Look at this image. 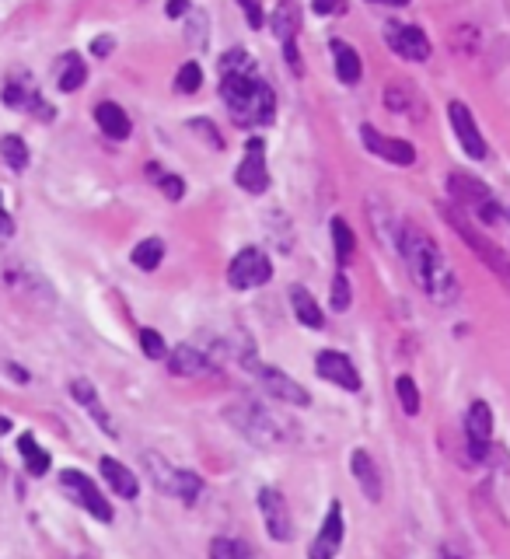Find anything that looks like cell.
<instances>
[{"mask_svg":"<svg viewBox=\"0 0 510 559\" xmlns=\"http://www.w3.org/2000/svg\"><path fill=\"white\" fill-rule=\"evenodd\" d=\"M221 95L238 126H262L273 119V91L255 74V60L245 49H231L221 60Z\"/></svg>","mask_w":510,"mask_h":559,"instance_id":"6da1fadb","label":"cell"},{"mask_svg":"<svg viewBox=\"0 0 510 559\" xmlns=\"http://www.w3.org/2000/svg\"><path fill=\"white\" fill-rule=\"evenodd\" d=\"M402 259H406V270L413 277L416 287L430 297L434 304H455L458 297V277L455 270L448 266L444 252L437 249V242L430 235L416 228L402 231Z\"/></svg>","mask_w":510,"mask_h":559,"instance_id":"7a4b0ae2","label":"cell"},{"mask_svg":"<svg viewBox=\"0 0 510 559\" xmlns=\"http://www.w3.org/2000/svg\"><path fill=\"white\" fill-rule=\"evenodd\" d=\"M441 217L458 231V238H462V242L469 245V249L476 252V256L483 259L486 266H490L493 277H497L500 283H507V290H510V259H507V252L500 249V245H493L490 238L483 235V231H476V224H472L458 207H444Z\"/></svg>","mask_w":510,"mask_h":559,"instance_id":"3957f363","label":"cell"},{"mask_svg":"<svg viewBox=\"0 0 510 559\" xmlns=\"http://www.w3.org/2000/svg\"><path fill=\"white\" fill-rule=\"evenodd\" d=\"M224 416H228L231 427H235L245 441L259 444V448H276V444H283V437H287L283 434V423H276L273 416L262 406H255V402H235V406L224 409Z\"/></svg>","mask_w":510,"mask_h":559,"instance_id":"277c9868","label":"cell"},{"mask_svg":"<svg viewBox=\"0 0 510 559\" xmlns=\"http://www.w3.org/2000/svg\"><path fill=\"white\" fill-rule=\"evenodd\" d=\"M144 465H147V472H151L154 486H158L161 493H168V497H179L182 504H196V497L203 493V479L196 476V472L175 469V465H168L165 458H158L154 451L144 455Z\"/></svg>","mask_w":510,"mask_h":559,"instance_id":"5b68a950","label":"cell"},{"mask_svg":"<svg viewBox=\"0 0 510 559\" xmlns=\"http://www.w3.org/2000/svg\"><path fill=\"white\" fill-rule=\"evenodd\" d=\"M448 193H451V200L455 203H462L469 214H476L479 221L483 224H497L500 221V203L493 200V193L490 189L483 186V182H476V179H469V175H462V172H451L448 175Z\"/></svg>","mask_w":510,"mask_h":559,"instance_id":"8992f818","label":"cell"},{"mask_svg":"<svg viewBox=\"0 0 510 559\" xmlns=\"http://www.w3.org/2000/svg\"><path fill=\"white\" fill-rule=\"evenodd\" d=\"M60 486H63V493H67L70 500H74L77 507H84V511L91 514V518H98V521H105L109 525L112 521V507H109V500L98 493V486L91 483L84 472H77V469H67V472H60Z\"/></svg>","mask_w":510,"mask_h":559,"instance_id":"52a82bcc","label":"cell"},{"mask_svg":"<svg viewBox=\"0 0 510 559\" xmlns=\"http://www.w3.org/2000/svg\"><path fill=\"white\" fill-rule=\"evenodd\" d=\"M245 367L255 374V378L262 381V388H266L273 399H280V402H290V406H308L311 402V395L304 392L301 385H297L294 378H287L283 371H276V367H269V364H259L255 357L245 360Z\"/></svg>","mask_w":510,"mask_h":559,"instance_id":"ba28073f","label":"cell"},{"mask_svg":"<svg viewBox=\"0 0 510 559\" xmlns=\"http://www.w3.org/2000/svg\"><path fill=\"white\" fill-rule=\"evenodd\" d=\"M269 277H273V266H269V259L259 249H242L228 266V283L235 290L262 287V283H269Z\"/></svg>","mask_w":510,"mask_h":559,"instance_id":"9c48e42d","label":"cell"},{"mask_svg":"<svg viewBox=\"0 0 510 559\" xmlns=\"http://www.w3.org/2000/svg\"><path fill=\"white\" fill-rule=\"evenodd\" d=\"M465 437H469V451L476 462H486L493 455V413L483 399H476L465 416Z\"/></svg>","mask_w":510,"mask_h":559,"instance_id":"30bf717a","label":"cell"},{"mask_svg":"<svg viewBox=\"0 0 510 559\" xmlns=\"http://www.w3.org/2000/svg\"><path fill=\"white\" fill-rule=\"evenodd\" d=\"M259 511H262V521H266L269 539L290 542V535H294V521H290V511H287V500H283V493L273 490V486L259 490Z\"/></svg>","mask_w":510,"mask_h":559,"instance_id":"8fae6325","label":"cell"},{"mask_svg":"<svg viewBox=\"0 0 510 559\" xmlns=\"http://www.w3.org/2000/svg\"><path fill=\"white\" fill-rule=\"evenodd\" d=\"M385 42L402 56V60L423 63L430 56V39L416 25H399V21H388V25H385Z\"/></svg>","mask_w":510,"mask_h":559,"instance_id":"7c38bea8","label":"cell"},{"mask_svg":"<svg viewBox=\"0 0 510 559\" xmlns=\"http://www.w3.org/2000/svg\"><path fill=\"white\" fill-rule=\"evenodd\" d=\"M339 549H343V504L332 500L329 514H325L322 528H318V539L308 549V559H336Z\"/></svg>","mask_w":510,"mask_h":559,"instance_id":"4fadbf2b","label":"cell"},{"mask_svg":"<svg viewBox=\"0 0 510 559\" xmlns=\"http://www.w3.org/2000/svg\"><path fill=\"white\" fill-rule=\"evenodd\" d=\"M235 179H238V186H242L245 193H266L269 172H266V144H262V140H249V147H245V158H242V165H238Z\"/></svg>","mask_w":510,"mask_h":559,"instance_id":"5bb4252c","label":"cell"},{"mask_svg":"<svg viewBox=\"0 0 510 559\" xmlns=\"http://www.w3.org/2000/svg\"><path fill=\"white\" fill-rule=\"evenodd\" d=\"M318 374H322L325 381H332V385L346 388V392H357L360 388V374L357 367H353V360L346 357V353H336V350H322L315 360Z\"/></svg>","mask_w":510,"mask_h":559,"instance_id":"9a60e30c","label":"cell"},{"mask_svg":"<svg viewBox=\"0 0 510 559\" xmlns=\"http://www.w3.org/2000/svg\"><path fill=\"white\" fill-rule=\"evenodd\" d=\"M448 116H451V126H455L458 140H462L465 154H469V158H476V161H483L486 158V140H483V133H479V126H476V119H472V112L465 109V102H451L448 105Z\"/></svg>","mask_w":510,"mask_h":559,"instance_id":"2e32d148","label":"cell"},{"mask_svg":"<svg viewBox=\"0 0 510 559\" xmlns=\"http://www.w3.org/2000/svg\"><path fill=\"white\" fill-rule=\"evenodd\" d=\"M360 140H364L367 151L378 154V158H385V161H392V165H413V161H416L413 144H406V140H395V137H381L374 126H364V130H360Z\"/></svg>","mask_w":510,"mask_h":559,"instance_id":"e0dca14e","label":"cell"},{"mask_svg":"<svg viewBox=\"0 0 510 559\" xmlns=\"http://www.w3.org/2000/svg\"><path fill=\"white\" fill-rule=\"evenodd\" d=\"M4 102L11 105V109H32V112H39L42 119L53 116V109H49V105L42 102L39 91H35V84L25 81V77H11V81H7Z\"/></svg>","mask_w":510,"mask_h":559,"instance_id":"ac0fdd59","label":"cell"},{"mask_svg":"<svg viewBox=\"0 0 510 559\" xmlns=\"http://www.w3.org/2000/svg\"><path fill=\"white\" fill-rule=\"evenodd\" d=\"M350 469H353V476H357V486L364 490V497L371 500V504H378V500H381V476H378V465H374V458L367 455L364 448H357L350 455Z\"/></svg>","mask_w":510,"mask_h":559,"instance_id":"d6986e66","label":"cell"},{"mask_svg":"<svg viewBox=\"0 0 510 559\" xmlns=\"http://www.w3.org/2000/svg\"><path fill=\"white\" fill-rule=\"evenodd\" d=\"M168 367H172L175 374H182V378H196V374H207L210 371V360L203 357L196 346L179 343L172 353H168Z\"/></svg>","mask_w":510,"mask_h":559,"instance_id":"ffe728a7","label":"cell"},{"mask_svg":"<svg viewBox=\"0 0 510 559\" xmlns=\"http://www.w3.org/2000/svg\"><path fill=\"white\" fill-rule=\"evenodd\" d=\"M95 123H98V130L105 133V137H112V140H126L130 137V116H126L123 109H119L116 102H102L95 109Z\"/></svg>","mask_w":510,"mask_h":559,"instance_id":"44dd1931","label":"cell"},{"mask_svg":"<svg viewBox=\"0 0 510 559\" xmlns=\"http://www.w3.org/2000/svg\"><path fill=\"white\" fill-rule=\"evenodd\" d=\"M102 476H105V483L112 486V493H119V497H126V500L137 497L140 483L123 462H116V458H102Z\"/></svg>","mask_w":510,"mask_h":559,"instance_id":"7402d4cb","label":"cell"},{"mask_svg":"<svg viewBox=\"0 0 510 559\" xmlns=\"http://www.w3.org/2000/svg\"><path fill=\"white\" fill-rule=\"evenodd\" d=\"M70 392H74V399L81 402V406L88 409L91 416H95V423H98V427H102V434L116 437V427H112L109 413H105L102 402H98V395H95V388H91V381H81V378H77L74 385H70Z\"/></svg>","mask_w":510,"mask_h":559,"instance_id":"603a6c76","label":"cell"},{"mask_svg":"<svg viewBox=\"0 0 510 559\" xmlns=\"http://www.w3.org/2000/svg\"><path fill=\"white\" fill-rule=\"evenodd\" d=\"M297 25H301V11H297L294 0H283V4L273 11V32H276V39H280L283 46H290V42H294V35H297Z\"/></svg>","mask_w":510,"mask_h":559,"instance_id":"cb8c5ba5","label":"cell"},{"mask_svg":"<svg viewBox=\"0 0 510 559\" xmlns=\"http://www.w3.org/2000/svg\"><path fill=\"white\" fill-rule=\"evenodd\" d=\"M332 60H336V74L343 84H357L360 81V56L353 46H346V42H332Z\"/></svg>","mask_w":510,"mask_h":559,"instance_id":"d4e9b609","label":"cell"},{"mask_svg":"<svg viewBox=\"0 0 510 559\" xmlns=\"http://www.w3.org/2000/svg\"><path fill=\"white\" fill-rule=\"evenodd\" d=\"M290 304H294V315L301 325H308V329H322V308L315 304V297L308 294L304 287H294L290 290Z\"/></svg>","mask_w":510,"mask_h":559,"instance_id":"484cf974","label":"cell"},{"mask_svg":"<svg viewBox=\"0 0 510 559\" xmlns=\"http://www.w3.org/2000/svg\"><path fill=\"white\" fill-rule=\"evenodd\" d=\"M60 91H77L84 81H88V67H84V60L77 53H67L60 60Z\"/></svg>","mask_w":510,"mask_h":559,"instance_id":"4316f807","label":"cell"},{"mask_svg":"<svg viewBox=\"0 0 510 559\" xmlns=\"http://www.w3.org/2000/svg\"><path fill=\"white\" fill-rule=\"evenodd\" d=\"M165 259V242L161 238H147L133 249V266L137 270H158V263Z\"/></svg>","mask_w":510,"mask_h":559,"instance_id":"83f0119b","label":"cell"},{"mask_svg":"<svg viewBox=\"0 0 510 559\" xmlns=\"http://www.w3.org/2000/svg\"><path fill=\"white\" fill-rule=\"evenodd\" d=\"M0 154H4L11 172H25L28 168V147H25V140L14 137V133H7V137L0 140Z\"/></svg>","mask_w":510,"mask_h":559,"instance_id":"f1b7e54d","label":"cell"},{"mask_svg":"<svg viewBox=\"0 0 510 559\" xmlns=\"http://www.w3.org/2000/svg\"><path fill=\"white\" fill-rule=\"evenodd\" d=\"M329 231H332V245H336L339 266H346V263H350V256H353V231H350V224H346L343 217H332Z\"/></svg>","mask_w":510,"mask_h":559,"instance_id":"f546056e","label":"cell"},{"mask_svg":"<svg viewBox=\"0 0 510 559\" xmlns=\"http://www.w3.org/2000/svg\"><path fill=\"white\" fill-rule=\"evenodd\" d=\"M18 448H21V458H25L28 472H32V476H46V472H49V455L39 448V444H35V437L25 434L18 441Z\"/></svg>","mask_w":510,"mask_h":559,"instance_id":"4dcf8cb0","label":"cell"},{"mask_svg":"<svg viewBox=\"0 0 510 559\" xmlns=\"http://www.w3.org/2000/svg\"><path fill=\"white\" fill-rule=\"evenodd\" d=\"M210 559H252V549L242 539H214L210 542Z\"/></svg>","mask_w":510,"mask_h":559,"instance_id":"1f68e13d","label":"cell"},{"mask_svg":"<svg viewBox=\"0 0 510 559\" xmlns=\"http://www.w3.org/2000/svg\"><path fill=\"white\" fill-rule=\"evenodd\" d=\"M395 392H399V402H402V409H406V416L420 413V388H416L413 378H406V374H402V378L395 381Z\"/></svg>","mask_w":510,"mask_h":559,"instance_id":"d6a6232c","label":"cell"},{"mask_svg":"<svg viewBox=\"0 0 510 559\" xmlns=\"http://www.w3.org/2000/svg\"><path fill=\"white\" fill-rule=\"evenodd\" d=\"M203 84V70L200 63H186V67L179 70V77H175V88L182 91V95H193L196 88Z\"/></svg>","mask_w":510,"mask_h":559,"instance_id":"836d02e7","label":"cell"},{"mask_svg":"<svg viewBox=\"0 0 510 559\" xmlns=\"http://www.w3.org/2000/svg\"><path fill=\"white\" fill-rule=\"evenodd\" d=\"M140 346H144V353H147V357H151V360L168 357V346H165V339H161L154 329H140Z\"/></svg>","mask_w":510,"mask_h":559,"instance_id":"e575fe53","label":"cell"},{"mask_svg":"<svg viewBox=\"0 0 510 559\" xmlns=\"http://www.w3.org/2000/svg\"><path fill=\"white\" fill-rule=\"evenodd\" d=\"M158 186H161V193H165L172 203H179V200H182V193H186V186H182V179H179V175H172V172L158 175Z\"/></svg>","mask_w":510,"mask_h":559,"instance_id":"d590c367","label":"cell"},{"mask_svg":"<svg viewBox=\"0 0 510 559\" xmlns=\"http://www.w3.org/2000/svg\"><path fill=\"white\" fill-rule=\"evenodd\" d=\"M189 39H193L200 49L207 46V14H203V11L189 14Z\"/></svg>","mask_w":510,"mask_h":559,"instance_id":"8d00e7d4","label":"cell"},{"mask_svg":"<svg viewBox=\"0 0 510 559\" xmlns=\"http://www.w3.org/2000/svg\"><path fill=\"white\" fill-rule=\"evenodd\" d=\"M332 308H336V311H346V308H350V283H346L343 273H339V277L332 280Z\"/></svg>","mask_w":510,"mask_h":559,"instance_id":"74e56055","label":"cell"},{"mask_svg":"<svg viewBox=\"0 0 510 559\" xmlns=\"http://www.w3.org/2000/svg\"><path fill=\"white\" fill-rule=\"evenodd\" d=\"M238 4H242V11H245V21H249L252 28H262V4L259 0H238Z\"/></svg>","mask_w":510,"mask_h":559,"instance_id":"f35d334b","label":"cell"},{"mask_svg":"<svg viewBox=\"0 0 510 559\" xmlns=\"http://www.w3.org/2000/svg\"><path fill=\"white\" fill-rule=\"evenodd\" d=\"M315 14H343L346 11V0H311Z\"/></svg>","mask_w":510,"mask_h":559,"instance_id":"ab89813d","label":"cell"},{"mask_svg":"<svg viewBox=\"0 0 510 559\" xmlns=\"http://www.w3.org/2000/svg\"><path fill=\"white\" fill-rule=\"evenodd\" d=\"M186 0H168V7H165V14L168 18H179V14H186Z\"/></svg>","mask_w":510,"mask_h":559,"instance_id":"60d3db41","label":"cell"},{"mask_svg":"<svg viewBox=\"0 0 510 559\" xmlns=\"http://www.w3.org/2000/svg\"><path fill=\"white\" fill-rule=\"evenodd\" d=\"M112 46H116V42H112L109 35H102V39H95V53H98V56H105V53H109Z\"/></svg>","mask_w":510,"mask_h":559,"instance_id":"b9f144b4","label":"cell"},{"mask_svg":"<svg viewBox=\"0 0 510 559\" xmlns=\"http://www.w3.org/2000/svg\"><path fill=\"white\" fill-rule=\"evenodd\" d=\"M7 371H11V378H18V381H28V374H21V367L7 364Z\"/></svg>","mask_w":510,"mask_h":559,"instance_id":"7bdbcfd3","label":"cell"},{"mask_svg":"<svg viewBox=\"0 0 510 559\" xmlns=\"http://www.w3.org/2000/svg\"><path fill=\"white\" fill-rule=\"evenodd\" d=\"M378 4H392V7H406L409 0H378Z\"/></svg>","mask_w":510,"mask_h":559,"instance_id":"ee69618b","label":"cell"},{"mask_svg":"<svg viewBox=\"0 0 510 559\" xmlns=\"http://www.w3.org/2000/svg\"><path fill=\"white\" fill-rule=\"evenodd\" d=\"M448 559H458V556H448Z\"/></svg>","mask_w":510,"mask_h":559,"instance_id":"f6af8a7d","label":"cell"}]
</instances>
